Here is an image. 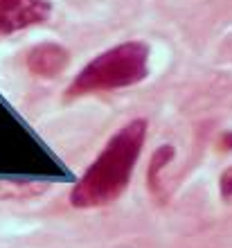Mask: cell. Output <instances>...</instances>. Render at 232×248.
Here are the masks:
<instances>
[{"label":"cell","instance_id":"1","mask_svg":"<svg viewBox=\"0 0 232 248\" xmlns=\"http://www.w3.org/2000/svg\"><path fill=\"white\" fill-rule=\"evenodd\" d=\"M149 140V120L133 118L104 142L72 185L68 201L75 210H99L117 203L131 187Z\"/></svg>","mask_w":232,"mask_h":248},{"label":"cell","instance_id":"5","mask_svg":"<svg viewBox=\"0 0 232 248\" xmlns=\"http://www.w3.org/2000/svg\"><path fill=\"white\" fill-rule=\"evenodd\" d=\"M176 156H178V149H176V144H171V142H162L151 151V156H149V160H147L144 181H147V189L154 196H158L162 189H165L162 178H165V171L174 165Z\"/></svg>","mask_w":232,"mask_h":248},{"label":"cell","instance_id":"4","mask_svg":"<svg viewBox=\"0 0 232 248\" xmlns=\"http://www.w3.org/2000/svg\"><path fill=\"white\" fill-rule=\"evenodd\" d=\"M72 61V52L59 41H41L25 54V70L39 79L61 77Z\"/></svg>","mask_w":232,"mask_h":248},{"label":"cell","instance_id":"6","mask_svg":"<svg viewBox=\"0 0 232 248\" xmlns=\"http://www.w3.org/2000/svg\"><path fill=\"white\" fill-rule=\"evenodd\" d=\"M219 194L223 201L232 199V165H228L226 170L219 174Z\"/></svg>","mask_w":232,"mask_h":248},{"label":"cell","instance_id":"2","mask_svg":"<svg viewBox=\"0 0 232 248\" xmlns=\"http://www.w3.org/2000/svg\"><path fill=\"white\" fill-rule=\"evenodd\" d=\"M151 75V46L131 39L95 54L65 86V102H77L93 95L126 91L140 86Z\"/></svg>","mask_w":232,"mask_h":248},{"label":"cell","instance_id":"7","mask_svg":"<svg viewBox=\"0 0 232 248\" xmlns=\"http://www.w3.org/2000/svg\"><path fill=\"white\" fill-rule=\"evenodd\" d=\"M217 147L221 151H232V129L221 131L219 138H217Z\"/></svg>","mask_w":232,"mask_h":248},{"label":"cell","instance_id":"3","mask_svg":"<svg viewBox=\"0 0 232 248\" xmlns=\"http://www.w3.org/2000/svg\"><path fill=\"white\" fill-rule=\"evenodd\" d=\"M52 14V0H0V36H12L46 25Z\"/></svg>","mask_w":232,"mask_h":248}]
</instances>
